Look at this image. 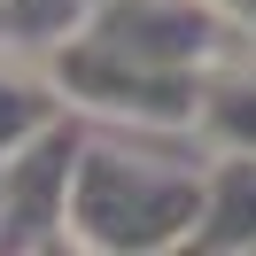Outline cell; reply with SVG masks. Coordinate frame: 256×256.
<instances>
[{
    "label": "cell",
    "mask_w": 256,
    "mask_h": 256,
    "mask_svg": "<svg viewBox=\"0 0 256 256\" xmlns=\"http://www.w3.org/2000/svg\"><path fill=\"white\" fill-rule=\"evenodd\" d=\"M194 218H202L194 178L132 163L116 148H86L78 171H70L62 240H78V248H163V240L194 233Z\"/></svg>",
    "instance_id": "1"
},
{
    "label": "cell",
    "mask_w": 256,
    "mask_h": 256,
    "mask_svg": "<svg viewBox=\"0 0 256 256\" xmlns=\"http://www.w3.org/2000/svg\"><path fill=\"white\" fill-rule=\"evenodd\" d=\"M70 171H78V140H70L62 124L39 132L32 148H16V156L0 163V240H8V248L32 240L39 225L62 233V218H70Z\"/></svg>",
    "instance_id": "2"
},
{
    "label": "cell",
    "mask_w": 256,
    "mask_h": 256,
    "mask_svg": "<svg viewBox=\"0 0 256 256\" xmlns=\"http://www.w3.org/2000/svg\"><path fill=\"white\" fill-rule=\"evenodd\" d=\"M54 94H62V86H47V78H32V70H8V62H0V163L16 156V148H32L39 132L62 124V116H54Z\"/></svg>",
    "instance_id": "3"
},
{
    "label": "cell",
    "mask_w": 256,
    "mask_h": 256,
    "mask_svg": "<svg viewBox=\"0 0 256 256\" xmlns=\"http://www.w3.org/2000/svg\"><path fill=\"white\" fill-rule=\"evenodd\" d=\"M202 225H210L202 240H218V248L256 240V163H248V156L218 171V186H210V202H202Z\"/></svg>",
    "instance_id": "4"
},
{
    "label": "cell",
    "mask_w": 256,
    "mask_h": 256,
    "mask_svg": "<svg viewBox=\"0 0 256 256\" xmlns=\"http://www.w3.org/2000/svg\"><path fill=\"white\" fill-rule=\"evenodd\" d=\"M86 24V0H0V47H62Z\"/></svg>",
    "instance_id": "5"
}]
</instances>
